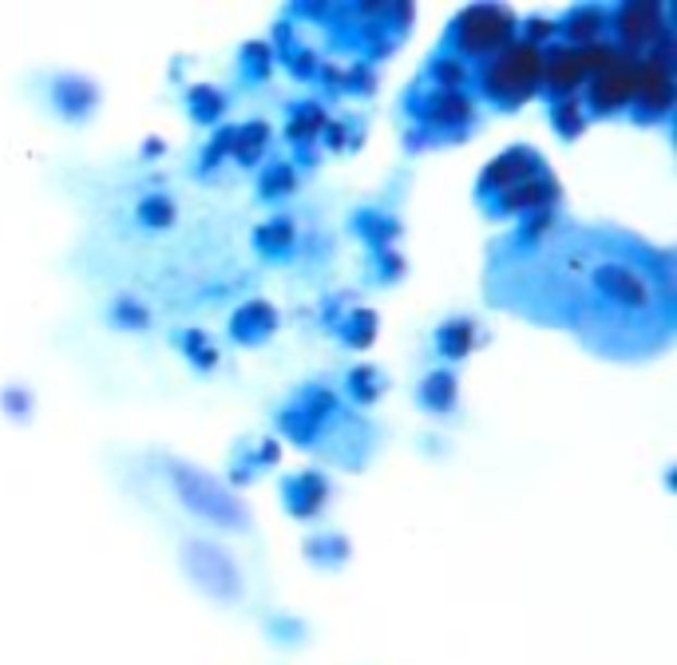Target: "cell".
<instances>
[{
	"label": "cell",
	"instance_id": "5",
	"mask_svg": "<svg viewBox=\"0 0 677 665\" xmlns=\"http://www.w3.org/2000/svg\"><path fill=\"white\" fill-rule=\"evenodd\" d=\"M405 115L408 151H428V147H448V143L468 139L480 123V103L471 99V91H440L413 84L405 96Z\"/></svg>",
	"mask_w": 677,
	"mask_h": 665
},
{
	"label": "cell",
	"instance_id": "22",
	"mask_svg": "<svg viewBox=\"0 0 677 665\" xmlns=\"http://www.w3.org/2000/svg\"><path fill=\"white\" fill-rule=\"evenodd\" d=\"M270 143H273V132L266 120H250L242 123V127H234V139H230V163L238 167H262L266 159H270Z\"/></svg>",
	"mask_w": 677,
	"mask_h": 665
},
{
	"label": "cell",
	"instance_id": "11",
	"mask_svg": "<svg viewBox=\"0 0 677 665\" xmlns=\"http://www.w3.org/2000/svg\"><path fill=\"white\" fill-rule=\"evenodd\" d=\"M582 88H587L582 52L551 40V45L543 48V67H539V91L546 96V103H555V99H579Z\"/></svg>",
	"mask_w": 677,
	"mask_h": 665
},
{
	"label": "cell",
	"instance_id": "4",
	"mask_svg": "<svg viewBox=\"0 0 677 665\" xmlns=\"http://www.w3.org/2000/svg\"><path fill=\"white\" fill-rule=\"evenodd\" d=\"M476 202L488 219H527L558 202V178L536 147H507L495 163L483 167Z\"/></svg>",
	"mask_w": 677,
	"mask_h": 665
},
{
	"label": "cell",
	"instance_id": "23",
	"mask_svg": "<svg viewBox=\"0 0 677 665\" xmlns=\"http://www.w3.org/2000/svg\"><path fill=\"white\" fill-rule=\"evenodd\" d=\"M384 393H389V377H384L381 369H372V365H357V369L345 372V396H341V401L349 404L353 412L381 404Z\"/></svg>",
	"mask_w": 677,
	"mask_h": 665
},
{
	"label": "cell",
	"instance_id": "1",
	"mask_svg": "<svg viewBox=\"0 0 677 665\" xmlns=\"http://www.w3.org/2000/svg\"><path fill=\"white\" fill-rule=\"evenodd\" d=\"M483 297L536 325L567 329L606 360L666 353L677 325L674 254L614 226L558 219L539 238L492 246Z\"/></svg>",
	"mask_w": 677,
	"mask_h": 665
},
{
	"label": "cell",
	"instance_id": "26",
	"mask_svg": "<svg viewBox=\"0 0 677 665\" xmlns=\"http://www.w3.org/2000/svg\"><path fill=\"white\" fill-rule=\"evenodd\" d=\"M186 103V115L198 123V127H222V120H226L230 111V99L222 88H214V84H195V88L183 96Z\"/></svg>",
	"mask_w": 677,
	"mask_h": 665
},
{
	"label": "cell",
	"instance_id": "30",
	"mask_svg": "<svg viewBox=\"0 0 677 665\" xmlns=\"http://www.w3.org/2000/svg\"><path fill=\"white\" fill-rule=\"evenodd\" d=\"M135 222L143 230H171L179 222V202L167 190H147L135 202Z\"/></svg>",
	"mask_w": 677,
	"mask_h": 665
},
{
	"label": "cell",
	"instance_id": "16",
	"mask_svg": "<svg viewBox=\"0 0 677 665\" xmlns=\"http://www.w3.org/2000/svg\"><path fill=\"white\" fill-rule=\"evenodd\" d=\"M353 234L369 246L372 250H396L401 246V234H405V222H401V214L396 210H384V207H361V210H353V219H349Z\"/></svg>",
	"mask_w": 677,
	"mask_h": 665
},
{
	"label": "cell",
	"instance_id": "8",
	"mask_svg": "<svg viewBox=\"0 0 677 665\" xmlns=\"http://www.w3.org/2000/svg\"><path fill=\"white\" fill-rule=\"evenodd\" d=\"M674 33V4L657 0H633V4H611L606 9V40L623 56H645L657 40Z\"/></svg>",
	"mask_w": 677,
	"mask_h": 665
},
{
	"label": "cell",
	"instance_id": "29",
	"mask_svg": "<svg viewBox=\"0 0 677 665\" xmlns=\"http://www.w3.org/2000/svg\"><path fill=\"white\" fill-rule=\"evenodd\" d=\"M111 329H123V333H143V329H151L155 313L143 306L135 294H115L108 301V313H103Z\"/></svg>",
	"mask_w": 677,
	"mask_h": 665
},
{
	"label": "cell",
	"instance_id": "33",
	"mask_svg": "<svg viewBox=\"0 0 677 665\" xmlns=\"http://www.w3.org/2000/svg\"><path fill=\"white\" fill-rule=\"evenodd\" d=\"M0 408H4V416H12V420H33V408H36V396L33 389H24V384H4L0 389Z\"/></svg>",
	"mask_w": 677,
	"mask_h": 665
},
{
	"label": "cell",
	"instance_id": "24",
	"mask_svg": "<svg viewBox=\"0 0 677 665\" xmlns=\"http://www.w3.org/2000/svg\"><path fill=\"white\" fill-rule=\"evenodd\" d=\"M329 329H333V337L345 349H369L372 341H377V313L365 306H349L345 313H337L329 321Z\"/></svg>",
	"mask_w": 677,
	"mask_h": 665
},
{
	"label": "cell",
	"instance_id": "9",
	"mask_svg": "<svg viewBox=\"0 0 677 665\" xmlns=\"http://www.w3.org/2000/svg\"><path fill=\"white\" fill-rule=\"evenodd\" d=\"M179 534H183V539H179V563H183L186 575L195 578L202 590L219 594V599H238L242 575L226 546L202 531H179Z\"/></svg>",
	"mask_w": 677,
	"mask_h": 665
},
{
	"label": "cell",
	"instance_id": "25",
	"mask_svg": "<svg viewBox=\"0 0 677 665\" xmlns=\"http://www.w3.org/2000/svg\"><path fill=\"white\" fill-rule=\"evenodd\" d=\"M171 341H175V349L183 353V360L195 372H202V377H207V372L219 369L222 349L214 345V337H210V333H202V329H175V333H171Z\"/></svg>",
	"mask_w": 677,
	"mask_h": 665
},
{
	"label": "cell",
	"instance_id": "14",
	"mask_svg": "<svg viewBox=\"0 0 677 665\" xmlns=\"http://www.w3.org/2000/svg\"><path fill=\"white\" fill-rule=\"evenodd\" d=\"M278 325H282V317H278V309H273L270 301H262V297L242 301V306L234 309V313H230V321H226L230 341H238V345H246V349H254V345L270 341L273 333H278Z\"/></svg>",
	"mask_w": 677,
	"mask_h": 665
},
{
	"label": "cell",
	"instance_id": "2",
	"mask_svg": "<svg viewBox=\"0 0 677 665\" xmlns=\"http://www.w3.org/2000/svg\"><path fill=\"white\" fill-rule=\"evenodd\" d=\"M273 424L290 444L325 456L337 468H365L377 447V428L341 401L325 381H306L273 412Z\"/></svg>",
	"mask_w": 677,
	"mask_h": 665
},
{
	"label": "cell",
	"instance_id": "32",
	"mask_svg": "<svg viewBox=\"0 0 677 665\" xmlns=\"http://www.w3.org/2000/svg\"><path fill=\"white\" fill-rule=\"evenodd\" d=\"M408 273V262L401 250H372L369 254V278L377 285H396Z\"/></svg>",
	"mask_w": 677,
	"mask_h": 665
},
{
	"label": "cell",
	"instance_id": "19",
	"mask_svg": "<svg viewBox=\"0 0 677 665\" xmlns=\"http://www.w3.org/2000/svg\"><path fill=\"white\" fill-rule=\"evenodd\" d=\"M416 408L428 416H452L459 408V377L456 369H432L416 384Z\"/></svg>",
	"mask_w": 677,
	"mask_h": 665
},
{
	"label": "cell",
	"instance_id": "10",
	"mask_svg": "<svg viewBox=\"0 0 677 665\" xmlns=\"http://www.w3.org/2000/svg\"><path fill=\"white\" fill-rule=\"evenodd\" d=\"M630 84H633V56H618L611 67H602L587 79L582 88V111L587 120H611L630 108Z\"/></svg>",
	"mask_w": 677,
	"mask_h": 665
},
{
	"label": "cell",
	"instance_id": "13",
	"mask_svg": "<svg viewBox=\"0 0 677 665\" xmlns=\"http://www.w3.org/2000/svg\"><path fill=\"white\" fill-rule=\"evenodd\" d=\"M48 91V108L60 115L64 123H88L99 111V84L79 72H52L45 84Z\"/></svg>",
	"mask_w": 677,
	"mask_h": 665
},
{
	"label": "cell",
	"instance_id": "20",
	"mask_svg": "<svg viewBox=\"0 0 677 665\" xmlns=\"http://www.w3.org/2000/svg\"><path fill=\"white\" fill-rule=\"evenodd\" d=\"M297 246H301V238H297V222L290 214H273V219H266L262 226L254 230V250L270 258V262L297 258Z\"/></svg>",
	"mask_w": 677,
	"mask_h": 665
},
{
	"label": "cell",
	"instance_id": "6",
	"mask_svg": "<svg viewBox=\"0 0 677 665\" xmlns=\"http://www.w3.org/2000/svg\"><path fill=\"white\" fill-rule=\"evenodd\" d=\"M539 67L543 48L515 36L503 52L471 67V99L488 103V111H519L539 91Z\"/></svg>",
	"mask_w": 677,
	"mask_h": 665
},
{
	"label": "cell",
	"instance_id": "17",
	"mask_svg": "<svg viewBox=\"0 0 677 665\" xmlns=\"http://www.w3.org/2000/svg\"><path fill=\"white\" fill-rule=\"evenodd\" d=\"M555 40L570 48H587L606 40V4H575L555 21Z\"/></svg>",
	"mask_w": 677,
	"mask_h": 665
},
{
	"label": "cell",
	"instance_id": "12",
	"mask_svg": "<svg viewBox=\"0 0 677 665\" xmlns=\"http://www.w3.org/2000/svg\"><path fill=\"white\" fill-rule=\"evenodd\" d=\"M278 495H282L285 515L294 519H321L329 512V500H333V480H329L321 468H306V471H290L278 483Z\"/></svg>",
	"mask_w": 677,
	"mask_h": 665
},
{
	"label": "cell",
	"instance_id": "31",
	"mask_svg": "<svg viewBox=\"0 0 677 665\" xmlns=\"http://www.w3.org/2000/svg\"><path fill=\"white\" fill-rule=\"evenodd\" d=\"M546 115L555 123L558 139L575 143L582 132H587V111H582V99H555V103H546Z\"/></svg>",
	"mask_w": 677,
	"mask_h": 665
},
{
	"label": "cell",
	"instance_id": "28",
	"mask_svg": "<svg viewBox=\"0 0 677 665\" xmlns=\"http://www.w3.org/2000/svg\"><path fill=\"white\" fill-rule=\"evenodd\" d=\"M273 64H278V56L266 40H246L238 48V79L246 88H262L266 79L273 76Z\"/></svg>",
	"mask_w": 677,
	"mask_h": 665
},
{
	"label": "cell",
	"instance_id": "27",
	"mask_svg": "<svg viewBox=\"0 0 677 665\" xmlns=\"http://www.w3.org/2000/svg\"><path fill=\"white\" fill-rule=\"evenodd\" d=\"M278 440H250V444H238L234 447V459H230V476L238 483H246V480H254L258 471H266L270 464H278Z\"/></svg>",
	"mask_w": 677,
	"mask_h": 665
},
{
	"label": "cell",
	"instance_id": "18",
	"mask_svg": "<svg viewBox=\"0 0 677 665\" xmlns=\"http://www.w3.org/2000/svg\"><path fill=\"white\" fill-rule=\"evenodd\" d=\"M329 127V111L321 99L306 96V99H297V103H290V123H285V139L294 143L297 151L309 155L313 151V143L325 135Z\"/></svg>",
	"mask_w": 677,
	"mask_h": 665
},
{
	"label": "cell",
	"instance_id": "3",
	"mask_svg": "<svg viewBox=\"0 0 677 665\" xmlns=\"http://www.w3.org/2000/svg\"><path fill=\"white\" fill-rule=\"evenodd\" d=\"M147 468L163 483L167 495L179 503V512L190 515L210 534H254L250 507L222 476L198 468L195 459L179 456V452H163V447L147 452Z\"/></svg>",
	"mask_w": 677,
	"mask_h": 665
},
{
	"label": "cell",
	"instance_id": "7",
	"mask_svg": "<svg viewBox=\"0 0 677 665\" xmlns=\"http://www.w3.org/2000/svg\"><path fill=\"white\" fill-rule=\"evenodd\" d=\"M515 33H519V21H515V12L507 9V4H468V9L448 24V33H444L440 48L476 67L512 45Z\"/></svg>",
	"mask_w": 677,
	"mask_h": 665
},
{
	"label": "cell",
	"instance_id": "21",
	"mask_svg": "<svg viewBox=\"0 0 677 665\" xmlns=\"http://www.w3.org/2000/svg\"><path fill=\"white\" fill-rule=\"evenodd\" d=\"M301 186V171L294 167V159L285 155H270L262 167H258V198L262 202H285V198L297 195Z\"/></svg>",
	"mask_w": 677,
	"mask_h": 665
},
{
	"label": "cell",
	"instance_id": "15",
	"mask_svg": "<svg viewBox=\"0 0 677 665\" xmlns=\"http://www.w3.org/2000/svg\"><path fill=\"white\" fill-rule=\"evenodd\" d=\"M480 345H483V329H480V321L468 313H456V317H448V321H440L436 333H432V353H436L440 360H448V365L471 357Z\"/></svg>",
	"mask_w": 677,
	"mask_h": 665
},
{
	"label": "cell",
	"instance_id": "34",
	"mask_svg": "<svg viewBox=\"0 0 677 665\" xmlns=\"http://www.w3.org/2000/svg\"><path fill=\"white\" fill-rule=\"evenodd\" d=\"M230 139H234V123H222V127H214V135H210L207 151H202V159H198V171L202 175H210L214 167H222L230 159Z\"/></svg>",
	"mask_w": 677,
	"mask_h": 665
},
{
	"label": "cell",
	"instance_id": "35",
	"mask_svg": "<svg viewBox=\"0 0 677 665\" xmlns=\"http://www.w3.org/2000/svg\"><path fill=\"white\" fill-rule=\"evenodd\" d=\"M317 551H325L329 563H345V558H349V539L337 534V531L317 534V539H309L306 543V555H317Z\"/></svg>",
	"mask_w": 677,
	"mask_h": 665
}]
</instances>
